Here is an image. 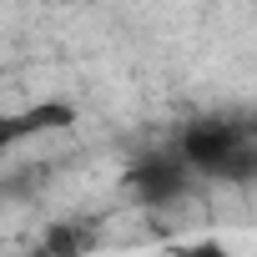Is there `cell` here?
<instances>
[{
	"instance_id": "1",
	"label": "cell",
	"mask_w": 257,
	"mask_h": 257,
	"mask_svg": "<svg viewBox=\"0 0 257 257\" xmlns=\"http://www.w3.org/2000/svg\"><path fill=\"white\" fill-rule=\"evenodd\" d=\"M177 157L187 162V172L197 177H242V172H257V152L247 142V132L237 121H222V116H207V121H192L182 142H177Z\"/></svg>"
},
{
	"instance_id": "2",
	"label": "cell",
	"mask_w": 257,
	"mask_h": 257,
	"mask_svg": "<svg viewBox=\"0 0 257 257\" xmlns=\"http://www.w3.org/2000/svg\"><path fill=\"white\" fill-rule=\"evenodd\" d=\"M132 192L142 197V202H152V207H172L187 187H192V172H187V162L182 157H147V162H137L132 167Z\"/></svg>"
},
{
	"instance_id": "3",
	"label": "cell",
	"mask_w": 257,
	"mask_h": 257,
	"mask_svg": "<svg viewBox=\"0 0 257 257\" xmlns=\"http://www.w3.org/2000/svg\"><path fill=\"white\" fill-rule=\"evenodd\" d=\"M71 121V106H36L26 116H0V152H6L11 142L31 137V132H46V126H66Z\"/></svg>"
},
{
	"instance_id": "4",
	"label": "cell",
	"mask_w": 257,
	"mask_h": 257,
	"mask_svg": "<svg viewBox=\"0 0 257 257\" xmlns=\"http://www.w3.org/2000/svg\"><path fill=\"white\" fill-rule=\"evenodd\" d=\"M86 247V232L81 227H51V257H71V252H81Z\"/></svg>"
},
{
	"instance_id": "5",
	"label": "cell",
	"mask_w": 257,
	"mask_h": 257,
	"mask_svg": "<svg viewBox=\"0 0 257 257\" xmlns=\"http://www.w3.org/2000/svg\"><path fill=\"white\" fill-rule=\"evenodd\" d=\"M182 257H232V252H227L222 242H192V247H187Z\"/></svg>"
}]
</instances>
